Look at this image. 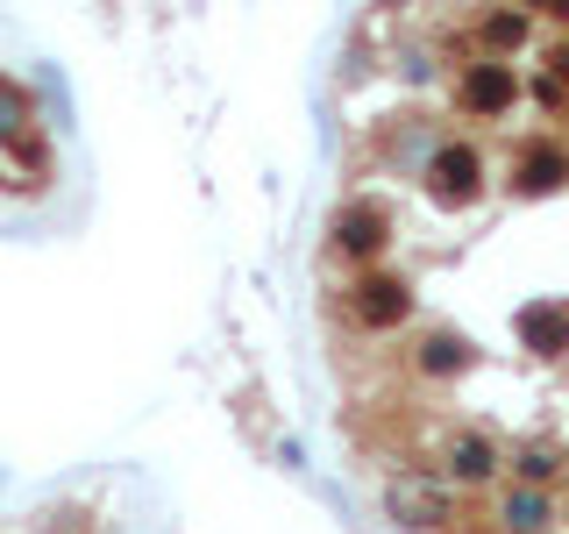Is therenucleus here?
<instances>
[{
  "label": "nucleus",
  "mask_w": 569,
  "mask_h": 534,
  "mask_svg": "<svg viewBox=\"0 0 569 534\" xmlns=\"http://www.w3.org/2000/svg\"><path fill=\"white\" fill-rule=\"evenodd\" d=\"M356 293H363V299H356V307H363V320H378V328H385V320H399V314H406V293H399L391 278H363Z\"/></svg>",
  "instance_id": "nucleus-1"
}]
</instances>
